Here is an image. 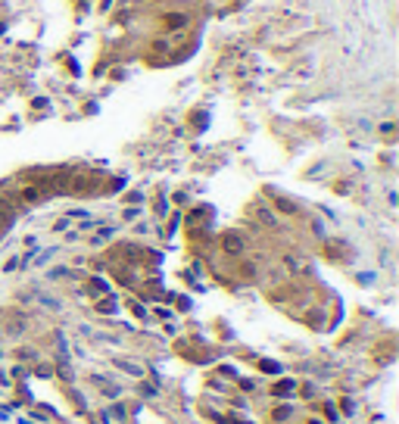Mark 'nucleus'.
<instances>
[{
  "instance_id": "nucleus-1",
  "label": "nucleus",
  "mask_w": 399,
  "mask_h": 424,
  "mask_svg": "<svg viewBox=\"0 0 399 424\" xmlns=\"http://www.w3.org/2000/svg\"><path fill=\"white\" fill-rule=\"evenodd\" d=\"M262 371H268V374H278V371H281V365H278V362H262Z\"/></svg>"
},
{
  "instance_id": "nucleus-2",
  "label": "nucleus",
  "mask_w": 399,
  "mask_h": 424,
  "mask_svg": "<svg viewBox=\"0 0 399 424\" xmlns=\"http://www.w3.org/2000/svg\"><path fill=\"white\" fill-rule=\"evenodd\" d=\"M290 390H293V384H281L278 387V396H290Z\"/></svg>"
}]
</instances>
